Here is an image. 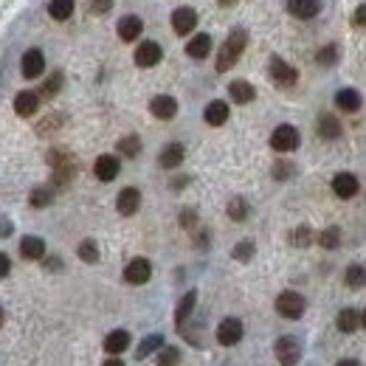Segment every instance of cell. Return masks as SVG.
Here are the masks:
<instances>
[{
	"label": "cell",
	"instance_id": "1",
	"mask_svg": "<svg viewBox=\"0 0 366 366\" xmlns=\"http://www.w3.org/2000/svg\"><path fill=\"white\" fill-rule=\"evenodd\" d=\"M246 45H248V34L242 32V28H234V32L226 37V43L220 45L217 63H215L217 74H226V71H231V68L237 65V59L242 56V51H246Z\"/></svg>",
	"mask_w": 366,
	"mask_h": 366
},
{
	"label": "cell",
	"instance_id": "2",
	"mask_svg": "<svg viewBox=\"0 0 366 366\" xmlns=\"http://www.w3.org/2000/svg\"><path fill=\"white\" fill-rule=\"evenodd\" d=\"M48 166L54 172V186H68L71 177L76 175V161L65 149H51L48 152Z\"/></svg>",
	"mask_w": 366,
	"mask_h": 366
},
{
	"label": "cell",
	"instance_id": "3",
	"mask_svg": "<svg viewBox=\"0 0 366 366\" xmlns=\"http://www.w3.org/2000/svg\"><path fill=\"white\" fill-rule=\"evenodd\" d=\"M304 310H308V299H304L301 293H296V290L279 293V299H277V313H279L282 319L296 321V319L304 316Z\"/></svg>",
	"mask_w": 366,
	"mask_h": 366
},
{
	"label": "cell",
	"instance_id": "4",
	"mask_svg": "<svg viewBox=\"0 0 366 366\" xmlns=\"http://www.w3.org/2000/svg\"><path fill=\"white\" fill-rule=\"evenodd\" d=\"M268 74H270V82L277 85V87H293L299 82V71L293 65H288L282 56H270Z\"/></svg>",
	"mask_w": 366,
	"mask_h": 366
},
{
	"label": "cell",
	"instance_id": "5",
	"mask_svg": "<svg viewBox=\"0 0 366 366\" xmlns=\"http://www.w3.org/2000/svg\"><path fill=\"white\" fill-rule=\"evenodd\" d=\"M273 352H277V360L282 366H296L301 360V341L296 335H282V338L273 344Z\"/></svg>",
	"mask_w": 366,
	"mask_h": 366
},
{
	"label": "cell",
	"instance_id": "6",
	"mask_svg": "<svg viewBox=\"0 0 366 366\" xmlns=\"http://www.w3.org/2000/svg\"><path fill=\"white\" fill-rule=\"evenodd\" d=\"M299 144H301V136L293 125H279L270 133V147L277 152H293V149H299Z\"/></svg>",
	"mask_w": 366,
	"mask_h": 366
},
{
	"label": "cell",
	"instance_id": "7",
	"mask_svg": "<svg viewBox=\"0 0 366 366\" xmlns=\"http://www.w3.org/2000/svg\"><path fill=\"white\" fill-rule=\"evenodd\" d=\"M20 71H23V79H40L45 71V54L40 48H28L20 59Z\"/></svg>",
	"mask_w": 366,
	"mask_h": 366
},
{
	"label": "cell",
	"instance_id": "8",
	"mask_svg": "<svg viewBox=\"0 0 366 366\" xmlns=\"http://www.w3.org/2000/svg\"><path fill=\"white\" fill-rule=\"evenodd\" d=\"M242 335H246V327H242V321L234 319V316H228V319H223L220 327H217V344L234 347V344L242 341Z\"/></svg>",
	"mask_w": 366,
	"mask_h": 366
},
{
	"label": "cell",
	"instance_id": "9",
	"mask_svg": "<svg viewBox=\"0 0 366 366\" xmlns=\"http://www.w3.org/2000/svg\"><path fill=\"white\" fill-rule=\"evenodd\" d=\"M149 277H152V262L149 259L136 257V259L127 262V268H125V282L127 285H147Z\"/></svg>",
	"mask_w": 366,
	"mask_h": 366
},
{
	"label": "cell",
	"instance_id": "10",
	"mask_svg": "<svg viewBox=\"0 0 366 366\" xmlns=\"http://www.w3.org/2000/svg\"><path fill=\"white\" fill-rule=\"evenodd\" d=\"M164 59V48L152 40H144L138 48H136V65L138 68H155Z\"/></svg>",
	"mask_w": 366,
	"mask_h": 366
},
{
	"label": "cell",
	"instance_id": "11",
	"mask_svg": "<svg viewBox=\"0 0 366 366\" xmlns=\"http://www.w3.org/2000/svg\"><path fill=\"white\" fill-rule=\"evenodd\" d=\"M172 28H175V34H180V37L192 34L195 28H197V12L189 9V6L175 9V12H172Z\"/></svg>",
	"mask_w": 366,
	"mask_h": 366
},
{
	"label": "cell",
	"instance_id": "12",
	"mask_svg": "<svg viewBox=\"0 0 366 366\" xmlns=\"http://www.w3.org/2000/svg\"><path fill=\"white\" fill-rule=\"evenodd\" d=\"M116 32H118V40L121 43H133V40H138L144 34V20L138 14H125V17L118 20Z\"/></svg>",
	"mask_w": 366,
	"mask_h": 366
},
{
	"label": "cell",
	"instance_id": "13",
	"mask_svg": "<svg viewBox=\"0 0 366 366\" xmlns=\"http://www.w3.org/2000/svg\"><path fill=\"white\" fill-rule=\"evenodd\" d=\"M116 208H118V215H121V217H133L136 211L141 208V192H138L136 186L121 189L118 197H116Z\"/></svg>",
	"mask_w": 366,
	"mask_h": 366
},
{
	"label": "cell",
	"instance_id": "14",
	"mask_svg": "<svg viewBox=\"0 0 366 366\" xmlns=\"http://www.w3.org/2000/svg\"><path fill=\"white\" fill-rule=\"evenodd\" d=\"M358 189H360V180H358L352 172H338V175L332 177V192L338 195L341 200L355 197V195H358Z\"/></svg>",
	"mask_w": 366,
	"mask_h": 366
},
{
	"label": "cell",
	"instance_id": "15",
	"mask_svg": "<svg viewBox=\"0 0 366 366\" xmlns=\"http://www.w3.org/2000/svg\"><path fill=\"white\" fill-rule=\"evenodd\" d=\"M37 110H40V94H34V90H20L14 96V113L20 118H32Z\"/></svg>",
	"mask_w": 366,
	"mask_h": 366
},
{
	"label": "cell",
	"instance_id": "16",
	"mask_svg": "<svg viewBox=\"0 0 366 366\" xmlns=\"http://www.w3.org/2000/svg\"><path fill=\"white\" fill-rule=\"evenodd\" d=\"M228 116H231V110H228V102H223V99L208 102L206 110H203V118H206L208 127H223L228 121Z\"/></svg>",
	"mask_w": 366,
	"mask_h": 366
},
{
	"label": "cell",
	"instance_id": "17",
	"mask_svg": "<svg viewBox=\"0 0 366 366\" xmlns=\"http://www.w3.org/2000/svg\"><path fill=\"white\" fill-rule=\"evenodd\" d=\"M118 172H121V161H118L116 155H99V158H96V164H94V175H96L102 183L116 180V177H118Z\"/></svg>",
	"mask_w": 366,
	"mask_h": 366
},
{
	"label": "cell",
	"instance_id": "18",
	"mask_svg": "<svg viewBox=\"0 0 366 366\" xmlns=\"http://www.w3.org/2000/svg\"><path fill=\"white\" fill-rule=\"evenodd\" d=\"M149 113L155 116V118H161V121L175 118V116H177V102H175V96H166V94L155 96V99L149 102Z\"/></svg>",
	"mask_w": 366,
	"mask_h": 366
},
{
	"label": "cell",
	"instance_id": "19",
	"mask_svg": "<svg viewBox=\"0 0 366 366\" xmlns=\"http://www.w3.org/2000/svg\"><path fill=\"white\" fill-rule=\"evenodd\" d=\"M228 96H231V102H237V105H251V102L257 99V87H254L251 82H246V79H234V82L228 85Z\"/></svg>",
	"mask_w": 366,
	"mask_h": 366
},
{
	"label": "cell",
	"instance_id": "20",
	"mask_svg": "<svg viewBox=\"0 0 366 366\" xmlns=\"http://www.w3.org/2000/svg\"><path fill=\"white\" fill-rule=\"evenodd\" d=\"M183 158H186V149H183V144L172 141V144H166V147L161 149L158 164H161L164 169H177V166L183 164Z\"/></svg>",
	"mask_w": 366,
	"mask_h": 366
},
{
	"label": "cell",
	"instance_id": "21",
	"mask_svg": "<svg viewBox=\"0 0 366 366\" xmlns=\"http://www.w3.org/2000/svg\"><path fill=\"white\" fill-rule=\"evenodd\" d=\"M20 257L28 259V262H34V259H43L45 257V239L43 237H23L20 239Z\"/></svg>",
	"mask_w": 366,
	"mask_h": 366
},
{
	"label": "cell",
	"instance_id": "22",
	"mask_svg": "<svg viewBox=\"0 0 366 366\" xmlns=\"http://www.w3.org/2000/svg\"><path fill=\"white\" fill-rule=\"evenodd\" d=\"M288 12L296 20H313L321 12V3L319 0H288Z\"/></svg>",
	"mask_w": 366,
	"mask_h": 366
},
{
	"label": "cell",
	"instance_id": "23",
	"mask_svg": "<svg viewBox=\"0 0 366 366\" xmlns=\"http://www.w3.org/2000/svg\"><path fill=\"white\" fill-rule=\"evenodd\" d=\"M195 304H197V290H189L186 296H183V299L177 301V308H175V327H177V330L186 327V319L192 316Z\"/></svg>",
	"mask_w": 366,
	"mask_h": 366
},
{
	"label": "cell",
	"instance_id": "24",
	"mask_svg": "<svg viewBox=\"0 0 366 366\" xmlns=\"http://www.w3.org/2000/svg\"><path fill=\"white\" fill-rule=\"evenodd\" d=\"M335 105H338V110H344V113H358L363 99H360V94L355 87H344V90L335 94Z\"/></svg>",
	"mask_w": 366,
	"mask_h": 366
},
{
	"label": "cell",
	"instance_id": "25",
	"mask_svg": "<svg viewBox=\"0 0 366 366\" xmlns=\"http://www.w3.org/2000/svg\"><path fill=\"white\" fill-rule=\"evenodd\" d=\"M130 347V332L127 330H113L107 332V338H105V352L107 355H121Z\"/></svg>",
	"mask_w": 366,
	"mask_h": 366
},
{
	"label": "cell",
	"instance_id": "26",
	"mask_svg": "<svg viewBox=\"0 0 366 366\" xmlns=\"http://www.w3.org/2000/svg\"><path fill=\"white\" fill-rule=\"evenodd\" d=\"M319 136H321L324 141L341 138V121L335 118L332 113H321V116H319Z\"/></svg>",
	"mask_w": 366,
	"mask_h": 366
},
{
	"label": "cell",
	"instance_id": "27",
	"mask_svg": "<svg viewBox=\"0 0 366 366\" xmlns=\"http://www.w3.org/2000/svg\"><path fill=\"white\" fill-rule=\"evenodd\" d=\"M186 54L192 59H206L211 54V34H195L189 43H186Z\"/></svg>",
	"mask_w": 366,
	"mask_h": 366
},
{
	"label": "cell",
	"instance_id": "28",
	"mask_svg": "<svg viewBox=\"0 0 366 366\" xmlns=\"http://www.w3.org/2000/svg\"><path fill=\"white\" fill-rule=\"evenodd\" d=\"M335 327H338L341 332H347V335H352V332L360 327V313H358L355 308H344V310L338 313V319H335Z\"/></svg>",
	"mask_w": 366,
	"mask_h": 366
},
{
	"label": "cell",
	"instance_id": "29",
	"mask_svg": "<svg viewBox=\"0 0 366 366\" xmlns=\"http://www.w3.org/2000/svg\"><path fill=\"white\" fill-rule=\"evenodd\" d=\"M161 347H164V335H161V332H152V335H147V338L138 344L136 358H138V360H144V358H149L152 352H158Z\"/></svg>",
	"mask_w": 366,
	"mask_h": 366
},
{
	"label": "cell",
	"instance_id": "30",
	"mask_svg": "<svg viewBox=\"0 0 366 366\" xmlns=\"http://www.w3.org/2000/svg\"><path fill=\"white\" fill-rule=\"evenodd\" d=\"M228 217L234 220V223H242V220H248V215H251V206H248V200L246 197H234V200H228Z\"/></svg>",
	"mask_w": 366,
	"mask_h": 366
},
{
	"label": "cell",
	"instance_id": "31",
	"mask_svg": "<svg viewBox=\"0 0 366 366\" xmlns=\"http://www.w3.org/2000/svg\"><path fill=\"white\" fill-rule=\"evenodd\" d=\"M344 282H347L349 290L366 288V268H363V265H349L347 273H344Z\"/></svg>",
	"mask_w": 366,
	"mask_h": 366
},
{
	"label": "cell",
	"instance_id": "32",
	"mask_svg": "<svg viewBox=\"0 0 366 366\" xmlns=\"http://www.w3.org/2000/svg\"><path fill=\"white\" fill-rule=\"evenodd\" d=\"M319 246H321L324 251H335V248L341 246V228H338V226L324 228V231L319 234Z\"/></svg>",
	"mask_w": 366,
	"mask_h": 366
},
{
	"label": "cell",
	"instance_id": "33",
	"mask_svg": "<svg viewBox=\"0 0 366 366\" xmlns=\"http://www.w3.org/2000/svg\"><path fill=\"white\" fill-rule=\"evenodd\" d=\"M74 9H76L74 0H51V3H48V14L54 20H68L74 14Z\"/></svg>",
	"mask_w": 366,
	"mask_h": 366
},
{
	"label": "cell",
	"instance_id": "34",
	"mask_svg": "<svg viewBox=\"0 0 366 366\" xmlns=\"http://www.w3.org/2000/svg\"><path fill=\"white\" fill-rule=\"evenodd\" d=\"M59 90H63V71H54L40 87V99H54Z\"/></svg>",
	"mask_w": 366,
	"mask_h": 366
},
{
	"label": "cell",
	"instance_id": "35",
	"mask_svg": "<svg viewBox=\"0 0 366 366\" xmlns=\"http://www.w3.org/2000/svg\"><path fill=\"white\" fill-rule=\"evenodd\" d=\"M76 254H79V259L87 262V265H96V262H99V246H96L94 239H82L79 248H76Z\"/></svg>",
	"mask_w": 366,
	"mask_h": 366
},
{
	"label": "cell",
	"instance_id": "36",
	"mask_svg": "<svg viewBox=\"0 0 366 366\" xmlns=\"http://www.w3.org/2000/svg\"><path fill=\"white\" fill-rule=\"evenodd\" d=\"M28 203H32L34 208H45L54 203V189L51 186H37L32 189V195H28Z\"/></svg>",
	"mask_w": 366,
	"mask_h": 366
},
{
	"label": "cell",
	"instance_id": "37",
	"mask_svg": "<svg viewBox=\"0 0 366 366\" xmlns=\"http://www.w3.org/2000/svg\"><path fill=\"white\" fill-rule=\"evenodd\" d=\"M118 152L125 158H136L138 152H141V138L138 136H125V138L118 141Z\"/></svg>",
	"mask_w": 366,
	"mask_h": 366
},
{
	"label": "cell",
	"instance_id": "38",
	"mask_svg": "<svg viewBox=\"0 0 366 366\" xmlns=\"http://www.w3.org/2000/svg\"><path fill=\"white\" fill-rule=\"evenodd\" d=\"M254 242L251 239H242V242H237V246H234V251H231V257L237 259V262H251L254 259Z\"/></svg>",
	"mask_w": 366,
	"mask_h": 366
},
{
	"label": "cell",
	"instance_id": "39",
	"mask_svg": "<svg viewBox=\"0 0 366 366\" xmlns=\"http://www.w3.org/2000/svg\"><path fill=\"white\" fill-rule=\"evenodd\" d=\"M290 242L296 248H308L310 242H313V228L310 226H299L293 234H290Z\"/></svg>",
	"mask_w": 366,
	"mask_h": 366
},
{
	"label": "cell",
	"instance_id": "40",
	"mask_svg": "<svg viewBox=\"0 0 366 366\" xmlns=\"http://www.w3.org/2000/svg\"><path fill=\"white\" fill-rule=\"evenodd\" d=\"M316 63H319V65H324V68L335 65V63H338V48H335V45H324V48H319Z\"/></svg>",
	"mask_w": 366,
	"mask_h": 366
},
{
	"label": "cell",
	"instance_id": "41",
	"mask_svg": "<svg viewBox=\"0 0 366 366\" xmlns=\"http://www.w3.org/2000/svg\"><path fill=\"white\" fill-rule=\"evenodd\" d=\"M180 363V349L177 347H161L158 349V366H177Z\"/></svg>",
	"mask_w": 366,
	"mask_h": 366
},
{
	"label": "cell",
	"instance_id": "42",
	"mask_svg": "<svg viewBox=\"0 0 366 366\" xmlns=\"http://www.w3.org/2000/svg\"><path fill=\"white\" fill-rule=\"evenodd\" d=\"M63 121H65L63 116H45V118L40 121V127H37V133H40V136H48L51 130H59V127H63Z\"/></svg>",
	"mask_w": 366,
	"mask_h": 366
},
{
	"label": "cell",
	"instance_id": "43",
	"mask_svg": "<svg viewBox=\"0 0 366 366\" xmlns=\"http://www.w3.org/2000/svg\"><path fill=\"white\" fill-rule=\"evenodd\" d=\"M296 175V166L288 164V161H279V164H273V177L277 180H290Z\"/></svg>",
	"mask_w": 366,
	"mask_h": 366
},
{
	"label": "cell",
	"instance_id": "44",
	"mask_svg": "<svg viewBox=\"0 0 366 366\" xmlns=\"http://www.w3.org/2000/svg\"><path fill=\"white\" fill-rule=\"evenodd\" d=\"M180 226L183 228H195L197 226V211L195 208H183L180 211Z\"/></svg>",
	"mask_w": 366,
	"mask_h": 366
},
{
	"label": "cell",
	"instance_id": "45",
	"mask_svg": "<svg viewBox=\"0 0 366 366\" xmlns=\"http://www.w3.org/2000/svg\"><path fill=\"white\" fill-rule=\"evenodd\" d=\"M113 9V0H90V12L94 14H107Z\"/></svg>",
	"mask_w": 366,
	"mask_h": 366
},
{
	"label": "cell",
	"instance_id": "46",
	"mask_svg": "<svg viewBox=\"0 0 366 366\" xmlns=\"http://www.w3.org/2000/svg\"><path fill=\"white\" fill-rule=\"evenodd\" d=\"M352 25H360V28H366V3H360L355 12H352Z\"/></svg>",
	"mask_w": 366,
	"mask_h": 366
},
{
	"label": "cell",
	"instance_id": "47",
	"mask_svg": "<svg viewBox=\"0 0 366 366\" xmlns=\"http://www.w3.org/2000/svg\"><path fill=\"white\" fill-rule=\"evenodd\" d=\"M9 273H12V259H9V254L0 251V279H6Z\"/></svg>",
	"mask_w": 366,
	"mask_h": 366
},
{
	"label": "cell",
	"instance_id": "48",
	"mask_svg": "<svg viewBox=\"0 0 366 366\" xmlns=\"http://www.w3.org/2000/svg\"><path fill=\"white\" fill-rule=\"evenodd\" d=\"M43 259H45V257H43ZM45 268H48V270H59V268H63V259H59V257H48V259H45Z\"/></svg>",
	"mask_w": 366,
	"mask_h": 366
},
{
	"label": "cell",
	"instance_id": "49",
	"mask_svg": "<svg viewBox=\"0 0 366 366\" xmlns=\"http://www.w3.org/2000/svg\"><path fill=\"white\" fill-rule=\"evenodd\" d=\"M12 228H14V226H12L9 220H0V239L9 237V234H12Z\"/></svg>",
	"mask_w": 366,
	"mask_h": 366
},
{
	"label": "cell",
	"instance_id": "50",
	"mask_svg": "<svg viewBox=\"0 0 366 366\" xmlns=\"http://www.w3.org/2000/svg\"><path fill=\"white\" fill-rule=\"evenodd\" d=\"M102 366H125V360H121V358H107Z\"/></svg>",
	"mask_w": 366,
	"mask_h": 366
},
{
	"label": "cell",
	"instance_id": "51",
	"mask_svg": "<svg viewBox=\"0 0 366 366\" xmlns=\"http://www.w3.org/2000/svg\"><path fill=\"white\" fill-rule=\"evenodd\" d=\"M335 366H360L355 358H344V360H338V363H335Z\"/></svg>",
	"mask_w": 366,
	"mask_h": 366
},
{
	"label": "cell",
	"instance_id": "52",
	"mask_svg": "<svg viewBox=\"0 0 366 366\" xmlns=\"http://www.w3.org/2000/svg\"><path fill=\"white\" fill-rule=\"evenodd\" d=\"M234 3H237V0H220V6H226V9H228V6H234Z\"/></svg>",
	"mask_w": 366,
	"mask_h": 366
},
{
	"label": "cell",
	"instance_id": "53",
	"mask_svg": "<svg viewBox=\"0 0 366 366\" xmlns=\"http://www.w3.org/2000/svg\"><path fill=\"white\" fill-rule=\"evenodd\" d=\"M3 321H6V313H3V308H0V327H3Z\"/></svg>",
	"mask_w": 366,
	"mask_h": 366
},
{
	"label": "cell",
	"instance_id": "54",
	"mask_svg": "<svg viewBox=\"0 0 366 366\" xmlns=\"http://www.w3.org/2000/svg\"><path fill=\"white\" fill-rule=\"evenodd\" d=\"M360 324H363V330H366V310L360 313Z\"/></svg>",
	"mask_w": 366,
	"mask_h": 366
}]
</instances>
